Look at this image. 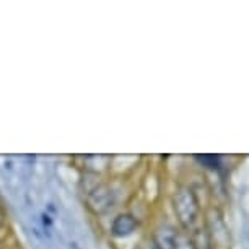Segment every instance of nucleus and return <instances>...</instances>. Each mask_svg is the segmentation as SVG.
Wrapping results in <instances>:
<instances>
[{
  "instance_id": "5",
  "label": "nucleus",
  "mask_w": 249,
  "mask_h": 249,
  "mask_svg": "<svg viewBox=\"0 0 249 249\" xmlns=\"http://www.w3.org/2000/svg\"><path fill=\"white\" fill-rule=\"evenodd\" d=\"M197 160L202 163H205L209 168H217L218 166V157H215V155H202V157H197Z\"/></svg>"
},
{
  "instance_id": "2",
  "label": "nucleus",
  "mask_w": 249,
  "mask_h": 249,
  "mask_svg": "<svg viewBox=\"0 0 249 249\" xmlns=\"http://www.w3.org/2000/svg\"><path fill=\"white\" fill-rule=\"evenodd\" d=\"M88 207L96 213L106 212L109 207L114 204V194L107 186H96L90 194H88Z\"/></svg>"
},
{
  "instance_id": "3",
  "label": "nucleus",
  "mask_w": 249,
  "mask_h": 249,
  "mask_svg": "<svg viewBox=\"0 0 249 249\" xmlns=\"http://www.w3.org/2000/svg\"><path fill=\"white\" fill-rule=\"evenodd\" d=\"M137 228V220L129 213H121L112 220L111 225V233L117 238H124L132 234Z\"/></svg>"
},
{
  "instance_id": "9",
  "label": "nucleus",
  "mask_w": 249,
  "mask_h": 249,
  "mask_svg": "<svg viewBox=\"0 0 249 249\" xmlns=\"http://www.w3.org/2000/svg\"><path fill=\"white\" fill-rule=\"evenodd\" d=\"M75 249H78V248H75Z\"/></svg>"
},
{
  "instance_id": "7",
  "label": "nucleus",
  "mask_w": 249,
  "mask_h": 249,
  "mask_svg": "<svg viewBox=\"0 0 249 249\" xmlns=\"http://www.w3.org/2000/svg\"><path fill=\"white\" fill-rule=\"evenodd\" d=\"M3 218H5V215H3V210L0 209V227L3 225Z\"/></svg>"
},
{
  "instance_id": "4",
  "label": "nucleus",
  "mask_w": 249,
  "mask_h": 249,
  "mask_svg": "<svg viewBox=\"0 0 249 249\" xmlns=\"http://www.w3.org/2000/svg\"><path fill=\"white\" fill-rule=\"evenodd\" d=\"M171 249H196V248H194V244H192L191 239H187L186 236H182V234H176L175 243H173Z\"/></svg>"
},
{
  "instance_id": "6",
  "label": "nucleus",
  "mask_w": 249,
  "mask_h": 249,
  "mask_svg": "<svg viewBox=\"0 0 249 249\" xmlns=\"http://www.w3.org/2000/svg\"><path fill=\"white\" fill-rule=\"evenodd\" d=\"M43 222H44V225H51V220H49V217H48V215H43Z\"/></svg>"
},
{
  "instance_id": "1",
  "label": "nucleus",
  "mask_w": 249,
  "mask_h": 249,
  "mask_svg": "<svg viewBox=\"0 0 249 249\" xmlns=\"http://www.w3.org/2000/svg\"><path fill=\"white\" fill-rule=\"evenodd\" d=\"M173 207H175L178 220L184 228H191L196 223L197 215H199V202L189 187H179L175 192Z\"/></svg>"
},
{
  "instance_id": "8",
  "label": "nucleus",
  "mask_w": 249,
  "mask_h": 249,
  "mask_svg": "<svg viewBox=\"0 0 249 249\" xmlns=\"http://www.w3.org/2000/svg\"><path fill=\"white\" fill-rule=\"evenodd\" d=\"M0 249H2V246H0Z\"/></svg>"
}]
</instances>
